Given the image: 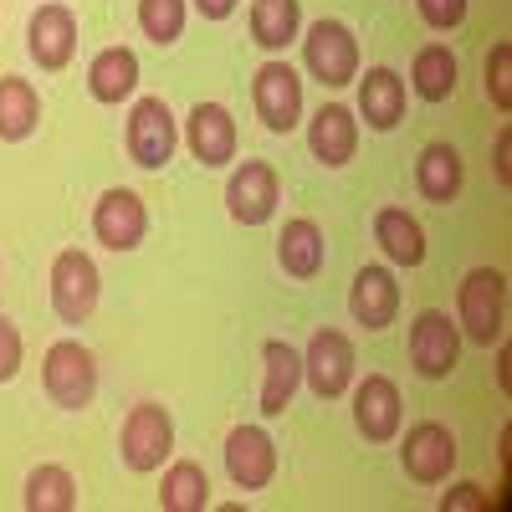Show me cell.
<instances>
[{
  "mask_svg": "<svg viewBox=\"0 0 512 512\" xmlns=\"http://www.w3.org/2000/svg\"><path fill=\"white\" fill-rule=\"evenodd\" d=\"M456 328L466 344L492 349L507 333V272L497 267H472L456 287Z\"/></svg>",
  "mask_w": 512,
  "mask_h": 512,
  "instance_id": "6da1fadb",
  "label": "cell"
},
{
  "mask_svg": "<svg viewBox=\"0 0 512 512\" xmlns=\"http://www.w3.org/2000/svg\"><path fill=\"white\" fill-rule=\"evenodd\" d=\"M262 415L277 420L287 415L292 395L303 390V349H292L287 338H267L262 344Z\"/></svg>",
  "mask_w": 512,
  "mask_h": 512,
  "instance_id": "ffe728a7",
  "label": "cell"
},
{
  "mask_svg": "<svg viewBox=\"0 0 512 512\" xmlns=\"http://www.w3.org/2000/svg\"><path fill=\"white\" fill-rule=\"evenodd\" d=\"M303 384L318 400L349 395V384H354V344H349L344 328L328 323V328H318L308 338V349H303Z\"/></svg>",
  "mask_w": 512,
  "mask_h": 512,
  "instance_id": "52a82bcc",
  "label": "cell"
},
{
  "mask_svg": "<svg viewBox=\"0 0 512 512\" xmlns=\"http://www.w3.org/2000/svg\"><path fill=\"white\" fill-rule=\"evenodd\" d=\"M354 88H359V118L374 128V134H390V128H400L405 108H410V88H405V77L395 67H369L364 77H354Z\"/></svg>",
  "mask_w": 512,
  "mask_h": 512,
  "instance_id": "e0dca14e",
  "label": "cell"
},
{
  "mask_svg": "<svg viewBox=\"0 0 512 512\" xmlns=\"http://www.w3.org/2000/svg\"><path fill=\"white\" fill-rule=\"evenodd\" d=\"M98 297H103V272H98L93 256L82 246L57 251V262H52V313L67 328H82L98 313Z\"/></svg>",
  "mask_w": 512,
  "mask_h": 512,
  "instance_id": "277c9868",
  "label": "cell"
},
{
  "mask_svg": "<svg viewBox=\"0 0 512 512\" xmlns=\"http://www.w3.org/2000/svg\"><path fill=\"white\" fill-rule=\"evenodd\" d=\"M461 180H466V169H461V154L451 144H425L420 149V159H415V190L425 200H436V205L456 200Z\"/></svg>",
  "mask_w": 512,
  "mask_h": 512,
  "instance_id": "d4e9b609",
  "label": "cell"
},
{
  "mask_svg": "<svg viewBox=\"0 0 512 512\" xmlns=\"http://www.w3.org/2000/svg\"><path fill=\"white\" fill-rule=\"evenodd\" d=\"M303 36V0H256L251 6V41L262 52H282Z\"/></svg>",
  "mask_w": 512,
  "mask_h": 512,
  "instance_id": "4316f807",
  "label": "cell"
},
{
  "mask_svg": "<svg viewBox=\"0 0 512 512\" xmlns=\"http://www.w3.org/2000/svg\"><path fill=\"white\" fill-rule=\"evenodd\" d=\"M210 507V477L200 461H175L164 466L159 482V512H205Z\"/></svg>",
  "mask_w": 512,
  "mask_h": 512,
  "instance_id": "83f0119b",
  "label": "cell"
},
{
  "mask_svg": "<svg viewBox=\"0 0 512 512\" xmlns=\"http://www.w3.org/2000/svg\"><path fill=\"white\" fill-rule=\"evenodd\" d=\"M41 390L57 410H88L98 395V359L77 338H57L41 359Z\"/></svg>",
  "mask_w": 512,
  "mask_h": 512,
  "instance_id": "7a4b0ae2",
  "label": "cell"
},
{
  "mask_svg": "<svg viewBox=\"0 0 512 512\" xmlns=\"http://www.w3.org/2000/svg\"><path fill=\"white\" fill-rule=\"evenodd\" d=\"M308 149H313L318 164L344 169L354 159V149H359V113L344 108V103H323L313 113V123H308Z\"/></svg>",
  "mask_w": 512,
  "mask_h": 512,
  "instance_id": "d6986e66",
  "label": "cell"
},
{
  "mask_svg": "<svg viewBox=\"0 0 512 512\" xmlns=\"http://www.w3.org/2000/svg\"><path fill=\"white\" fill-rule=\"evenodd\" d=\"M277 262H282V272H287V277L313 282V277L323 272V262H328L323 226H318V221H308V216H292V221L282 226V236H277Z\"/></svg>",
  "mask_w": 512,
  "mask_h": 512,
  "instance_id": "44dd1931",
  "label": "cell"
},
{
  "mask_svg": "<svg viewBox=\"0 0 512 512\" xmlns=\"http://www.w3.org/2000/svg\"><path fill=\"white\" fill-rule=\"evenodd\" d=\"M487 98L497 113H512V47L507 41H497L487 57Z\"/></svg>",
  "mask_w": 512,
  "mask_h": 512,
  "instance_id": "4dcf8cb0",
  "label": "cell"
},
{
  "mask_svg": "<svg viewBox=\"0 0 512 512\" xmlns=\"http://www.w3.org/2000/svg\"><path fill=\"white\" fill-rule=\"evenodd\" d=\"M93 236H98V246H108V251H134V246H144V236H149V210H144L139 190H123V185L103 190L98 205H93Z\"/></svg>",
  "mask_w": 512,
  "mask_h": 512,
  "instance_id": "7c38bea8",
  "label": "cell"
},
{
  "mask_svg": "<svg viewBox=\"0 0 512 512\" xmlns=\"http://www.w3.org/2000/svg\"><path fill=\"white\" fill-rule=\"evenodd\" d=\"M185 11H190V0H139V31L154 47H175L185 36Z\"/></svg>",
  "mask_w": 512,
  "mask_h": 512,
  "instance_id": "f546056e",
  "label": "cell"
},
{
  "mask_svg": "<svg viewBox=\"0 0 512 512\" xmlns=\"http://www.w3.org/2000/svg\"><path fill=\"white\" fill-rule=\"evenodd\" d=\"M123 144H128V159H134L139 169H164L180 149V123H175V113H169V103L164 98H134Z\"/></svg>",
  "mask_w": 512,
  "mask_h": 512,
  "instance_id": "8992f818",
  "label": "cell"
},
{
  "mask_svg": "<svg viewBox=\"0 0 512 512\" xmlns=\"http://www.w3.org/2000/svg\"><path fill=\"white\" fill-rule=\"evenodd\" d=\"M0 16H6V0H0Z\"/></svg>",
  "mask_w": 512,
  "mask_h": 512,
  "instance_id": "74e56055",
  "label": "cell"
},
{
  "mask_svg": "<svg viewBox=\"0 0 512 512\" xmlns=\"http://www.w3.org/2000/svg\"><path fill=\"white\" fill-rule=\"evenodd\" d=\"M21 502H26V512H72V507H77V482H72L67 466L41 461L36 472L26 477Z\"/></svg>",
  "mask_w": 512,
  "mask_h": 512,
  "instance_id": "f1b7e54d",
  "label": "cell"
},
{
  "mask_svg": "<svg viewBox=\"0 0 512 512\" xmlns=\"http://www.w3.org/2000/svg\"><path fill=\"white\" fill-rule=\"evenodd\" d=\"M374 241L395 267H420L425 262V231L405 205H379L374 210Z\"/></svg>",
  "mask_w": 512,
  "mask_h": 512,
  "instance_id": "603a6c76",
  "label": "cell"
},
{
  "mask_svg": "<svg viewBox=\"0 0 512 512\" xmlns=\"http://www.w3.org/2000/svg\"><path fill=\"white\" fill-rule=\"evenodd\" d=\"M21 359H26V344H21V328L0 313V384H11L21 374Z\"/></svg>",
  "mask_w": 512,
  "mask_h": 512,
  "instance_id": "d6a6232c",
  "label": "cell"
},
{
  "mask_svg": "<svg viewBox=\"0 0 512 512\" xmlns=\"http://www.w3.org/2000/svg\"><path fill=\"white\" fill-rule=\"evenodd\" d=\"M466 6H472V0H415L420 21L431 26V31H456L466 21Z\"/></svg>",
  "mask_w": 512,
  "mask_h": 512,
  "instance_id": "1f68e13d",
  "label": "cell"
},
{
  "mask_svg": "<svg viewBox=\"0 0 512 512\" xmlns=\"http://www.w3.org/2000/svg\"><path fill=\"white\" fill-rule=\"evenodd\" d=\"M492 175H497V185H512V128H502L492 144Z\"/></svg>",
  "mask_w": 512,
  "mask_h": 512,
  "instance_id": "e575fe53",
  "label": "cell"
},
{
  "mask_svg": "<svg viewBox=\"0 0 512 512\" xmlns=\"http://www.w3.org/2000/svg\"><path fill=\"white\" fill-rule=\"evenodd\" d=\"M277 169L267 159H246L231 169V180H226V210H231V221L236 226H267L272 221V210H277Z\"/></svg>",
  "mask_w": 512,
  "mask_h": 512,
  "instance_id": "8fae6325",
  "label": "cell"
},
{
  "mask_svg": "<svg viewBox=\"0 0 512 512\" xmlns=\"http://www.w3.org/2000/svg\"><path fill=\"white\" fill-rule=\"evenodd\" d=\"M236 144H241V134H236V118H231L226 103H195L190 108V118H185V149H190L195 164L221 169V164L236 159Z\"/></svg>",
  "mask_w": 512,
  "mask_h": 512,
  "instance_id": "9a60e30c",
  "label": "cell"
},
{
  "mask_svg": "<svg viewBox=\"0 0 512 512\" xmlns=\"http://www.w3.org/2000/svg\"><path fill=\"white\" fill-rule=\"evenodd\" d=\"M226 472L241 492H262L277 477V441L267 425H236L226 436Z\"/></svg>",
  "mask_w": 512,
  "mask_h": 512,
  "instance_id": "5bb4252c",
  "label": "cell"
},
{
  "mask_svg": "<svg viewBox=\"0 0 512 512\" xmlns=\"http://www.w3.org/2000/svg\"><path fill=\"white\" fill-rule=\"evenodd\" d=\"M456 77H461L456 52L446 47V41H425V47L415 52V62H410V93L420 103H446L456 93Z\"/></svg>",
  "mask_w": 512,
  "mask_h": 512,
  "instance_id": "cb8c5ba5",
  "label": "cell"
},
{
  "mask_svg": "<svg viewBox=\"0 0 512 512\" xmlns=\"http://www.w3.org/2000/svg\"><path fill=\"white\" fill-rule=\"evenodd\" d=\"M349 390H354V425H359V436H364L369 446L395 441V436H400V420H405V405H400L395 379L369 374V379L349 384Z\"/></svg>",
  "mask_w": 512,
  "mask_h": 512,
  "instance_id": "2e32d148",
  "label": "cell"
},
{
  "mask_svg": "<svg viewBox=\"0 0 512 512\" xmlns=\"http://www.w3.org/2000/svg\"><path fill=\"white\" fill-rule=\"evenodd\" d=\"M190 6H195L205 21H226V16L236 11V0H190Z\"/></svg>",
  "mask_w": 512,
  "mask_h": 512,
  "instance_id": "d590c367",
  "label": "cell"
},
{
  "mask_svg": "<svg viewBox=\"0 0 512 512\" xmlns=\"http://www.w3.org/2000/svg\"><path fill=\"white\" fill-rule=\"evenodd\" d=\"M139 88V52L134 47H108L88 62V93L103 108H118L123 98H134Z\"/></svg>",
  "mask_w": 512,
  "mask_h": 512,
  "instance_id": "7402d4cb",
  "label": "cell"
},
{
  "mask_svg": "<svg viewBox=\"0 0 512 512\" xmlns=\"http://www.w3.org/2000/svg\"><path fill=\"white\" fill-rule=\"evenodd\" d=\"M451 507H492V497H487L477 482H456V487L441 497V512H451Z\"/></svg>",
  "mask_w": 512,
  "mask_h": 512,
  "instance_id": "836d02e7",
  "label": "cell"
},
{
  "mask_svg": "<svg viewBox=\"0 0 512 512\" xmlns=\"http://www.w3.org/2000/svg\"><path fill=\"white\" fill-rule=\"evenodd\" d=\"M405 354H410V369L420 374V379H451V369H456V359H461V328L446 318V313H436V308H425V313H415V323H410V344H405Z\"/></svg>",
  "mask_w": 512,
  "mask_h": 512,
  "instance_id": "9c48e42d",
  "label": "cell"
},
{
  "mask_svg": "<svg viewBox=\"0 0 512 512\" xmlns=\"http://www.w3.org/2000/svg\"><path fill=\"white\" fill-rule=\"evenodd\" d=\"M349 313H354V323L369 328V333L390 328L395 313H400V282H395V272L379 267V262H374V267H359V272H354V287H349Z\"/></svg>",
  "mask_w": 512,
  "mask_h": 512,
  "instance_id": "ac0fdd59",
  "label": "cell"
},
{
  "mask_svg": "<svg viewBox=\"0 0 512 512\" xmlns=\"http://www.w3.org/2000/svg\"><path fill=\"white\" fill-rule=\"evenodd\" d=\"M41 123V93L26 77H0V144H21Z\"/></svg>",
  "mask_w": 512,
  "mask_h": 512,
  "instance_id": "484cf974",
  "label": "cell"
},
{
  "mask_svg": "<svg viewBox=\"0 0 512 512\" xmlns=\"http://www.w3.org/2000/svg\"><path fill=\"white\" fill-rule=\"evenodd\" d=\"M251 103H256V118H262L272 134H292V128L303 123V77L272 57L251 77Z\"/></svg>",
  "mask_w": 512,
  "mask_h": 512,
  "instance_id": "30bf717a",
  "label": "cell"
},
{
  "mask_svg": "<svg viewBox=\"0 0 512 512\" xmlns=\"http://www.w3.org/2000/svg\"><path fill=\"white\" fill-rule=\"evenodd\" d=\"M303 67L313 72V82H323L328 93L349 88V82L359 77V41H354V31L344 21H333V16L313 21L303 31Z\"/></svg>",
  "mask_w": 512,
  "mask_h": 512,
  "instance_id": "5b68a950",
  "label": "cell"
},
{
  "mask_svg": "<svg viewBox=\"0 0 512 512\" xmlns=\"http://www.w3.org/2000/svg\"><path fill=\"white\" fill-rule=\"evenodd\" d=\"M497 390H502V395L512 390V349L502 344V338H497Z\"/></svg>",
  "mask_w": 512,
  "mask_h": 512,
  "instance_id": "8d00e7d4",
  "label": "cell"
},
{
  "mask_svg": "<svg viewBox=\"0 0 512 512\" xmlns=\"http://www.w3.org/2000/svg\"><path fill=\"white\" fill-rule=\"evenodd\" d=\"M26 52L41 72H62L77 57V16L67 6H57V0L36 6L26 21Z\"/></svg>",
  "mask_w": 512,
  "mask_h": 512,
  "instance_id": "4fadbf2b",
  "label": "cell"
},
{
  "mask_svg": "<svg viewBox=\"0 0 512 512\" xmlns=\"http://www.w3.org/2000/svg\"><path fill=\"white\" fill-rule=\"evenodd\" d=\"M456 436H451V425L441 420H415L405 441H400V466H405V477L420 482V487H441L451 472H456Z\"/></svg>",
  "mask_w": 512,
  "mask_h": 512,
  "instance_id": "ba28073f",
  "label": "cell"
},
{
  "mask_svg": "<svg viewBox=\"0 0 512 512\" xmlns=\"http://www.w3.org/2000/svg\"><path fill=\"white\" fill-rule=\"evenodd\" d=\"M118 456H123L128 472H159V466L175 456V415H169L159 400H139L123 415Z\"/></svg>",
  "mask_w": 512,
  "mask_h": 512,
  "instance_id": "3957f363",
  "label": "cell"
}]
</instances>
